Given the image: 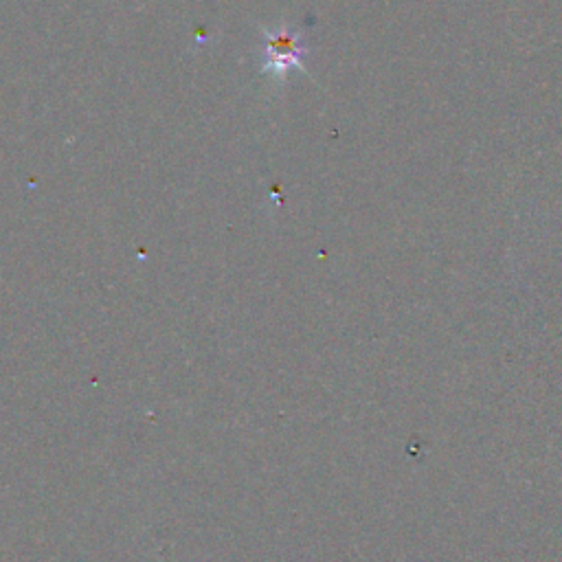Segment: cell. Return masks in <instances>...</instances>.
Instances as JSON below:
<instances>
[{
  "mask_svg": "<svg viewBox=\"0 0 562 562\" xmlns=\"http://www.w3.org/2000/svg\"><path fill=\"white\" fill-rule=\"evenodd\" d=\"M301 55H303V44L299 40V36L290 31H281L271 36V42H268V62H266V71L268 73H277V69H281L284 73L290 66L301 64Z\"/></svg>",
  "mask_w": 562,
  "mask_h": 562,
  "instance_id": "6da1fadb",
  "label": "cell"
}]
</instances>
